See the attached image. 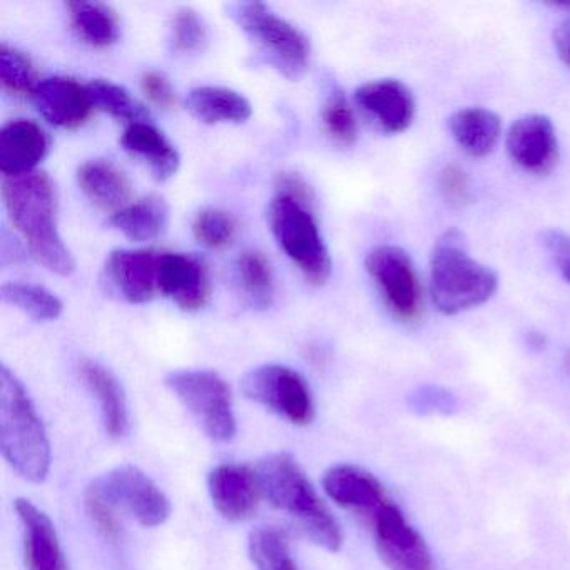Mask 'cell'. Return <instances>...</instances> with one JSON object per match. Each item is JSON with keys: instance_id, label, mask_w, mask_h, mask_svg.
Masks as SVG:
<instances>
[{"instance_id": "obj_42", "label": "cell", "mask_w": 570, "mask_h": 570, "mask_svg": "<svg viewBox=\"0 0 570 570\" xmlns=\"http://www.w3.org/2000/svg\"><path fill=\"white\" fill-rule=\"evenodd\" d=\"M553 45H556L560 61H562L567 68H570V18L560 22L559 28L553 32Z\"/></svg>"}, {"instance_id": "obj_18", "label": "cell", "mask_w": 570, "mask_h": 570, "mask_svg": "<svg viewBox=\"0 0 570 570\" xmlns=\"http://www.w3.org/2000/svg\"><path fill=\"white\" fill-rule=\"evenodd\" d=\"M22 527L26 570H69L55 523L28 499L14 502Z\"/></svg>"}, {"instance_id": "obj_17", "label": "cell", "mask_w": 570, "mask_h": 570, "mask_svg": "<svg viewBox=\"0 0 570 570\" xmlns=\"http://www.w3.org/2000/svg\"><path fill=\"white\" fill-rule=\"evenodd\" d=\"M323 490L333 502L360 513L370 522L382 507L392 502L385 487L373 473L350 463H340L326 470Z\"/></svg>"}, {"instance_id": "obj_27", "label": "cell", "mask_w": 570, "mask_h": 570, "mask_svg": "<svg viewBox=\"0 0 570 570\" xmlns=\"http://www.w3.org/2000/svg\"><path fill=\"white\" fill-rule=\"evenodd\" d=\"M72 28L82 41L92 48H109L121 35L118 14L111 6L102 2L76 0L66 4Z\"/></svg>"}, {"instance_id": "obj_3", "label": "cell", "mask_w": 570, "mask_h": 570, "mask_svg": "<svg viewBox=\"0 0 570 570\" xmlns=\"http://www.w3.org/2000/svg\"><path fill=\"white\" fill-rule=\"evenodd\" d=\"M0 446L12 470L42 483L51 470V443L28 390L12 370L0 368Z\"/></svg>"}, {"instance_id": "obj_36", "label": "cell", "mask_w": 570, "mask_h": 570, "mask_svg": "<svg viewBox=\"0 0 570 570\" xmlns=\"http://www.w3.org/2000/svg\"><path fill=\"white\" fill-rule=\"evenodd\" d=\"M409 403L419 415H452L459 405L450 390L436 385L420 386L410 395Z\"/></svg>"}, {"instance_id": "obj_4", "label": "cell", "mask_w": 570, "mask_h": 570, "mask_svg": "<svg viewBox=\"0 0 570 570\" xmlns=\"http://www.w3.org/2000/svg\"><path fill=\"white\" fill-rule=\"evenodd\" d=\"M499 279L492 269L473 259L460 229H446L433 246L430 295L439 312L456 315L492 298Z\"/></svg>"}, {"instance_id": "obj_44", "label": "cell", "mask_w": 570, "mask_h": 570, "mask_svg": "<svg viewBox=\"0 0 570 570\" xmlns=\"http://www.w3.org/2000/svg\"><path fill=\"white\" fill-rule=\"evenodd\" d=\"M553 8L560 9V11L566 12V14H570V2H563V4H553Z\"/></svg>"}, {"instance_id": "obj_21", "label": "cell", "mask_w": 570, "mask_h": 570, "mask_svg": "<svg viewBox=\"0 0 570 570\" xmlns=\"http://www.w3.org/2000/svg\"><path fill=\"white\" fill-rule=\"evenodd\" d=\"M78 375L82 385L96 396L102 425L111 439H125L131 429L125 389L111 370L91 358L79 360Z\"/></svg>"}, {"instance_id": "obj_9", "label": "cell", "mask_w": 570, "mask_h": 570, "mask_svg": "<svg viewBox=\"0 0 570 570\" xmlns=\"http://www.w3.org/2000/svg\"><path fill=\"white\" fill-rule=\"evenodd\" d=\"M365 268L385 302L402 323H413L423 312V289L419 273L405 249L379 245L366 255Z\"/></svg>"}, {"instance_id": "obj_37", "label": "cell", "mask_w": 570, "mask_h": 570, "mask_svg": "<svg viewBox=\"0 0 570 570\" xmlns=\"http://www.w3.org/2000/svg\"><path fill=\"white\" fill-rule=\"evenodd\" d=\"M86 510L99 532L109 540H119L122 535L121 523L116 517V509L91 485L86 490Z\"/></svg>"}, {"instance_id": "obj_35", "label": "cell", "mask_w": 570, "mask_h": 570, "mask_svg": "<svg viewBox=\"0 0 570 570\" xmlns=\"http://www.w3.org/2000/svg\"><path fill=\"white\" fill-rule=\"evenodd\" d=\"M208 39L205 19L191 8L176 11L171 26L173 51L179 55H191L199 51Z\"/></svg>"}, {"instance_id": "obj_19", "label": "cell", "mask_w": 570, "mask_h": 570, "mask_svg": "<svg viewBox=\"0 0 570 570\" xmlns=\"http://www.w3.org/2000/svg\"><path fill=\"white\" fill-rule=\"evenodd\" d=\"M32 102L46 121L65 129L85 125L92 109L88 88L65 76L42 79L32 92Z\"/></svg>"}, {"instance_id": "obj_45", "label": "cell", "mask_w": 570, "mask_h": 570, "mask_svg": "<svg viewBox=\"0 0 570 570\" xmlns=\"http://www.w3.org/2000/svg\"><path fill=\"white\" fill-rule=\"evenodd\" d=\"M566 366H567V370H569V372H570V350H569V352L566 353Z\"/></svg>"}, {"instance_id": "obj_24", "label": "cell", "mask_w": 570, "mask_h": 570, "mask_svg": "<svg viewBox=\"0 0 570 570\" xmlns=\"http://www.w3.org/2000/svg\"><path fill=\"white\" fill-rule=\"evenodd\" d=\"M186 106L205 125H242L253 115L252 105L245 96L222 86H198L191 89Z\"/></svg>"}, {"instance_id": "obj_33", "label": "cell", "mask_w": 570, "mask_h": 570, "mask_svg": "<svg viewBox=\"0 0 570 570\" xmlns=\"http://www.w3.org/2000/svg\"><path fill=\"white\" fill-rule=\"evenodd\" d=\"M235 218L218 208H205L195 216L193 233L199 245L209 249L228 248L236 236Z\"/></svg>"}, {"instance_id": "obj_8", "label": "cell", "mask_w": 570, "mask_h": 570, "mask_svg": "<svg viewBox=\"0 0 570 570\" xmlns=\"http://www.w3.org/2000/svg\"><path fill=\"white\" fill-rule=\"evenodd\" d=\"M246 399L265 406L295 426L315 420L316 409L306 380L289 366L268 363L246 373L242 382Z\"/></svg>"}, {"instance_id": "obj_7", "label": "cell", "mask_w": 570, "mask_h": 570, "mask_svg": "<svg viewBox=\"0 0 570 570\" xmlns=\"http://www.w3.org/2000/svg\"><path fill=\"white\" fill-rule=\"evenodd\" d=\"M166 386L191 413L206 436L215 442L235 439L236 416L228 383L212 370H176L165 379Z\"/></svg>"}, {"instance_id": "obj_1", "label": "cell", "mask_w": 570, "mask_h": 570, "mask_svg": "<svg viewBox=\"0 0 570 570\" xmlns=\"http://www.w3.org/2000/svg\"><path fill=\"white\" fill-rule=\"evenodd\" d=\"M2 198L32 256L49 272L71 276L76 272V259L59 235L58 196L52 179L38 171L4 178Z\"/></svg>"}, {"instance_id": "obj_2", "label": "cell", "mask_w": 570, "mask_h": 570, "mask_svg": "<svg viewBox=\"0 0 570 570\" xmlns=\"http://www.w3.org/2000/svg\"><path fill=\"white\" fill-rule=\"evenodd\" d=\"M256 472L263 495L276 510L292 517L313 543L328 552L342 549V525L295 456L286 452L273 453L259 462Z\"/></svg>"}, {"instance_id": "obj_23", "label": "cell", "mask_w": 570, "mask_h": 570, "mask_svg": "<svg viewBox=\"0 0 570 570\" xmlns=\"http://www.w3.org/2000/svg\"><path fill=\"white\" fill-rule=\"evenodd\" d=\"M76 178L86 198L98 208L118 213L131 205V181L121 168L108 159H89L82 163Z\"/></svg>"}, {"instance_id": "obj_32", "label": "cell", "mask_w": 570, "mask_h": 570, "mask_svg": "<svg viewBox=\"0 0 570 570\" xmlns=\"http://www.w3.org/2000/svg\"><path fill=\"white\" fill-rule=\"evenodd\" d=\"M0 81L14 95H31L39 86L38 69L26 52L11 46H0Z\"/></svg>"}, {"instance_id": "obj_12", "label": "cell", "mask_w": 570, "mask_h": 570, "mask_svg": "<svg viewBox=\"0 0 570 570\" xmlns=\"http://www.w3.org/2000/svg\"><path fill=\"white\" fill-rule=\"evenodd\" d=\"M159 259L153 249H115L102 268V285L131 305H145L159 293Z\"/></svg>"}, {"instance_id": "obj_6", "label": "cell", "mask_w": 570, "mask_h": 570, "mask_svg": "<svg viewBox=\"0 0 570 570\" xmlns=\"http://www.w3.org/2000/svg\"><path fill=\"white\" fill-rule=\"evenodd\" d=\"M266 215L279 248L298 266L306 282L313 286L325 285L332 276V258L312 208L276 195Z\"/></svg>"}, {"instance_id": "obj_31", "label": "cell", "mask_w": 570, "mask_h": 570, "mask_svg": "<svg viewBox=\"0 0 570 570\" xmlns=\"http://www.w3.org/2000/svg\"><path fill=\"white\" fill-rule=\"evenodd\" d=\"M238 275L243 289L248 293L252 302L259 308H266L272 303L275 279H273L272 263L265 253L256 248L245 249L238 258Z\"/></svg>"}, {"instance_id": "obj_34", "label": "cell", "mask_w": 570, "mask_h": 570, "mask_svg": "<svg viewBox=\"0 0 570 570\" xmlns=\"http://www.w3.org/2000/svg\"><path fill=\"white\" fill-rule=\"evenodd\" d=\"M326 132L340 145L352 146L358 136L355 115L342 89L335 88L326 98L322 111Z\"/></svg>"}, {"instance_id": "obj_39", "label": "cell", "mask_w": 570, "mask_h": 570, "mask_svg": "<svg viewBox=\"0 0 570 570\" xmlns=\"http://www.w3.org/2000/svg\"><path fill=\"white\" fill-rule=\"evenodd\" d=\"M141 89L146 98L159 108H171L176 102L175 88L163 72H145L141 78Z\"/></svg>"}, {"instance_id": "obj_25", "label": "cell", "mask_w": 570, "mask_h": 570, "mask_svg": "<svg viewBox=\"0 0 570 570\" xmlns=\"http://www.w3.org/2000/svg\"><path fill=\"white\" fill-rule=\"evenodd\" d=\"M449 126L456 145L475 158L490 155L502 135V121L490 109H460L453 112Z\"/></svg>"}, {"instance_id": "obj_11", "label": "cell", "mask_w": 570, "mask_h": 570, "mask_svg": "<svg viewBox=\"0 0 570 570\" xmlns=\"http://www.w3.org/2000/svg\"><path fill=\"white\" fill-rule=\"evenodd\" d=\"M380 559L390 570H433L432 552L422 533L406 522L395 503H386L372 519Z\"/></svg>"}, {"instance_id": "obj_38", "label": "cell", "mask_w": 570, "mask_h": 570, "mask_svg": "<svg viewBox=\"0 0 570 570\" xmlns=\"http://www.w3.org/2000/svg\"><path fill=\"white\" fill-rule=\"evenodd\" d=\"M440 191L446 203L453 206H463L472 199L470 181L466 173L460 166L449 165L440 171Z\"/></svg>"}, {"instance_id": "obj_13", "label": "cell", "mask_w": 570, "mask_h": 570, "mask_svg": "<svg viewBox=\"0 0 570 570\" xmlns=\"http://www.w3.org/2000/svg\"><path fill=\"white\" fill-rule=\"evenodd\" d=\"M505 148L509 158L532 175H547L559 159L556 128L542 115H527L517 119L507 132Z\"/></svg>"}, {"instance_id": "obj_14", "label": "cell", "mask_w": 570, "mask_h": 570, "mask_svg": "<svg viewBox=\"0 0 570 570\" xmlns=\"http://www.w3.org/2000/svg\"><path fill=\"white\" fill-rule=\"evenodd\" d=\"M355 102L380 131L389 135L405 131L415 118V99L399 79L365 82L356 89Z\"/></svg>"}, {"instance_id": "obj_30", "label": "cell", "mask_w": 570, "mask_h": 570, "mask_svg": "<svg viewBox=\"0 0 570 570\" xmlns=\"http://www.w3.org/2000/svg\"><path fill=\"white\" fill-rule=\"evenodd\" d=\"M2 299L36 322H55L65 309L61 299L55 293L32 283H6L2 285Z\"/></svg>"}, {"instance_id": "obj_28", "label": "cell", "mask_w": 570, "mask_h": 570, "mask_svg": "<svg viewBox=\"0 0 570 570\" xmlns=\"http://www.w3.org/2000/svg\"><path fill=\"white\" fill-rule=\"evenodd\" d=\"M248 550L256 570H298L289 537L278 527H256L249 533Z\"/></svg>"}, {"instance_id": "obj_10", "label": "cell", "mask_w": 570, "mask_h": 570, "mask_svg": "<svg viewBox=\"0 0 570 570\" xmlns=\"http://www.w3.org/2000/svg\"><path fill=\"white\" fill-rule=\"evenodd\" d=\"M116 510L125 509L142 527L163 525L171 515V503L151 476L135 465L109 470L91 483Z\"/></svg>"}, {"instance_id": "obj_43", "label": "cell", "mask_w": 570, "mask_h": 570, "mask_svg": "<svg viewBox=\"0 0 570 570\" xmlns=\"http://www.w3.org/2000/svg\"><path fill=\"white\" fill-rule=\"evenodd\" d=\"M543 336L540 335V333H530L529 335V345L532 346V348L540 350L543 348Z\"/></svg>"}, {"instance_id": "obj_29", "label": "cell", "mask_w": 570, "mask_h": 570, "mask_svg": "<svg viewBox=\"0 0 570 570\" xmlns=\"http://www.w3.org/2000/svg\"><path fill=\"white\" fill-rule=\"evenodd\" d=\"M89 101L92 109L108 112L116 119L132 122L149 121L151 115L142 102H139L125 86L116 85L108 79H95L88 86Z\"/></svg>"}, {"instance_id": "obj_22", "label": "cell", "mask_w": 570, "mask_h": 570, "mask_svg": "<svg viewBox=\"0 0 570 570\" xmlns=\"http://www.w3.org/2000/svg\"><path fill=\"white\" fill-rule=\"evenodd\" d=\"M121 145L125 151L141 163L158 181H168L181 166L178 149L149 121L126 126Z\"/></svg>"}, {"instance_id": "obj_16", "label": "cell", "mask_w": 570, "mask_h": 570, "mask_svg": "<svg viewBox=\"0 0 570 570\" xmlns=\"http://www.w3.org/2000/svg\"><path fill=\"white\" fill-rule=\"evenodd\" d=\"M208 492L215 509L232 522L249 519L263 495L258 472L235 463H223L209 472Z\"/></svg>"}, {"instance_id": "obj_26", "label": "cell", "mask_w": 570, "mask_h": 570, "mask_svg": "<svg viewBox=\"0 0 570 570\" xmlns=\"http://www.w3.org/2000/svg\"><path fill=\"white\" fill-rule=\"evenodd\" d=\"M109 225L136 243L153 242L166 232L169 225V206L161 196H146L139 202L112 213Z\"/></svg>"}, {"instance_id": "obj_15", "label": "cell", "mask_w": 570, "mask_h": 570, "mask_svg": "<svg viewBox=\"0 0 570 570\" xmlns=\"http://www.w3.org/2000/svg\"><path fill=\"white\" fill-rule=\"evenodd\" d=\"M159 293L173 299L183 312H199L212 296L208 269L196 256L161 253Z\"/></svg>"}, {"instance_id": "obj_5", "label": "cell", "mask_w": 570, "mask_h": 570, "mask_svg": "<svg viewBox=\"0 0 570 570\" xmlns=\"http://www.w3.org/2000/svg\"><path fill=\"white\" fill-rule=\"evenodd\" d=\"M226 12L269 68L292 81L308 71L312 56L308 38L272 8L263 2H233L226 6Z\"/></svg>"}, {"instance_id": "obj_20", "label": "cell", "mask_w": 570, "mask_h": 570, "mask_svg": "<svg viewBox=\"0 0 570 570\" xmlns=\"http://www.w3.org/2000/svg\"><path fill=\"white\" fill-rule=\"evenodd\" d=\"M48 132L29 119H14L0 129V171L6 178L31 175L48 156Z\"/></svg>"}, {"instance_id": "obj_40", "label": "cell", "mask_w": 570, "mask_h": 570, "mask_svg": "<svg viewBox=\"0 0 570 570\" xmlns=\"http://www.w3.org/2000/svg\"><path fill=\"white\" fill-rule=\"evenodd\" d=\"M542 243L552 253L560 273L570 285V235H566L559 229H549L543 233Z\"/></svg>"}, {"instance_id": "obj_41", "label": "cell", "mask_w": 570, "mask_h": 570, "mask_svg": "<svg viewBox=\"0 0 570 570\" xmlns=\"http://www.w3.org/2000/svg\"><path fill=\"white\" fill-rule=\"evenodd\" d=\"M276 189H278V195L295 199V202L312 208L313 189L296 173H279L278 178H276Z\"/></svg>"}]
</instances>
